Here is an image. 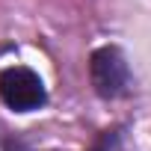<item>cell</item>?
Instances as JSON below:
<instances>
[{"label": "cell", "instance_id": "1", "mask_svg": "<svg viewBox=\"0 0 151 151\" xmlns=\"http://www.w3.org/2000/svg\"><path fill=\"white\" fill-rule=\"evenodd\" d=\"M0 98H3V104L9 110H15V113H30V110L45 107L47 92H45L42 77L33 68L15 65V68L0 71Z\"/></svg>", "mask_w": 151, "mask_h": 151}, {"label": "cell", "instance_id": "2", "mask_svg": "<svg viewBox=\"0 0 151 151\" xmlns=\"http://www.w3.org/2000/svg\"><path fill=\"white\" fill-rule=\"evenodd\" d=\"M89 77L101 98H122L130 92V68L119 47H98L92 53Z\"/></svg>", "mask_w": 151, "mask_h": 151}, {"label": "cell", "instance_id": "3", "mask_svg": "<svg viewBox=\"0 0 151 151\" xmlns=\"http://www.w3.org/2000/svg\"><path fill=\"white\" fill-rule=\"evenodd\" d=\"M110 145H113V136H104L95 148H89V151H110Z\"/></svg>", "mask_w": 151, "mask_h": 151}]
</instances>
